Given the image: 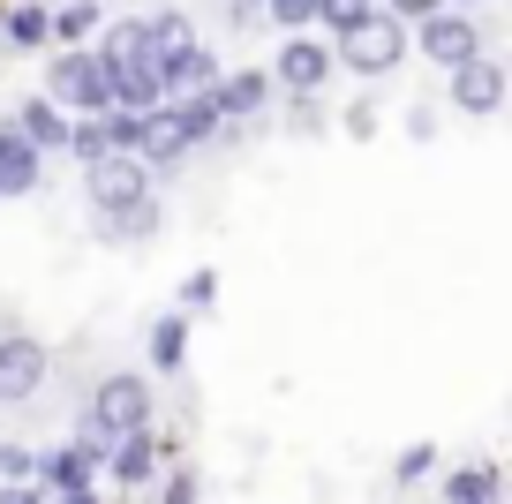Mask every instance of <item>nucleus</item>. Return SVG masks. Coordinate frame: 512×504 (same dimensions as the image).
<instances>
[{
    "label": "nucleus",
    "instance_id": "obj_24",
    "mask_svg": "<svg viewBox=\"0 0 512 504\" xmlns=\"http://www.w3.org/2000/svg\"><path fill=\"white\" fill-rule=\"evenodd\" d=\"M377 16V0H317V31L324 38H347L354 23H369Z\"/></svg>",
    "mask_w": 512,
    "mask_h": 504
},
{
    "label": "nucleus",
    "instance_id": "obj_18",
    "mask_svg": "<svg viewBox=\"0 0 512 504\" xmlns=\"http://www.w3.org/2000/svg\"><path fill=\"white\" fill-rule=\"evenodd\" d=\"M437 497H445V504H490V497H505V474H497L490 459H475V467H445V474H437Z\"/></svg>",
    "mask_w": 512,
    "mask_h": 504
},
{
    "label": "nucleus",
    "instance_id": "obj_3",
    "mask_svg": "<svg viewBox=\"0 0 512 504\" xmlns=\"http://www.w3.org/2000/svg\"><path fill=\"white\" fill-rule=\"evenodd\" d=\"M339 68H354V76H392V68L415 53V38H407V23L392 16V8H377L369 23H354L347 38H332Z\"/></svg>",
    "mask_w": 512,
    "mask_h": 504
},
{
    "label": "nucleus",
    "instance_id": "obj_27",
    "mask_svg": "<svg viewBox=\"0 0 512 504\" xmlns=\"http://www.w3.org/2000/svg\"><path fill=\"white\" fill-rule=\"evenodd\" d=\"M272 31H317V0H264Z\"/></svg>",
    "mask_w": 512,
    "mask_h": 504
},
{
    "label": "nucleus",
    "instance_id": "obj_26",
    "mask_svg": "<svg viewBox=\"0 0 512 504\" xmlns=\"http://www.w3.org/2000/svg\"><path fill=\"white\" fill-rule=\"evenodd\" d=\"M144 31H151V46H159V61H166L174 46H189V38H196V23L181 16V8H151V16H144Z\"/></svg>",
    "mask_w": 512,
    "mask_h": 504
},
{
    "label": "nucleus",
    "instance_id": "obj_12",
    "mask_svg": "<svg viewBox=\"0 0 512 504\" xmlns=\"http://www.w3.org/2000/svg\"><path fill=\"white\" fill-rule=\"evenodd\" d=\"M53 46V0H0V53L38 61Z\"/></svg>",
    "mask_w": 512,
    "mask_h": 504
},
{
    "label": "nucleus",
    "instance_id": "obj_32",
    "mask_svg": "<svg viewBox=\"0 0 512 504\" xmlns=\"http://www.w3.org/2000/svg\"><path fill=\"white\" fill-rule=\"evenodd\" d=\"M505 68H512V61H505Z\"/></svg>",
    "mask_w": 512,
    "mask_h": 504
},
{
    "label": "nucleus",
    "instance_id": "obj_6",
    "mask_svg": "<svg viewBox=\"0 0 512 504\" xmlns=\"http://www.w3.org/2000/svg\"><path fill=\"white\" fill-rule=\"evenodd\" d=\"M332 76H339L332 38H317V31H279V53H272V91H324Z\"/></svg>",
    "mask_w": 512,
    "mask_h": 504
},
{
    "label": "nucleus",
    "instance_id": "obj_19",
    "mask_svg": "<svg viewBox=\"0 0 512 504\" xmlns=\"http://www.w3.org/2000/svg\"><path fill=\"white\" fill-rule=\"evenodd\" d=\"M106 8L98 0H53V46H91Z\"/></svg>",
    "mask_w": 512,
    "mask_h": 504
},
{
    "label": "nucleus",
    "instance_id": "obj_11",
    "mask_svg": "<svg viewBox=\"0 0 512 504\" xmlns=\"http://www.w3.org/2000/svg\"><path fill=\"white\" fill-rule=\"evenodd\" d=\"M91 234L106 241V249H144V241H159V234H166V204H159V189L136 196V204H121V211H91Z\"/></svg>",
    "mask_w": 512,
    "mask_h": 504
},
{
    "label": "nucleus",
    "instance_id": "obj_4",
    "mask_svg": "<svg viewBox=\"0 0 512 504\" xmlns=\"http://www.w3.org/2000/svg\"><path fill=\"white\" fill-rule=\"evenodd\" d=\"M151 189H159V174L144 166V151H106V158L83 166V204L91 211H121V204H136V196H151Z\"/></svg>",
    "mask_w": 512,
    "mask_h": 504
},
{
    "label": "nucleus",
    "instance_id": "obj_28",
    "mask_svg": "<svg viewBox=\"0 0 512 504\" xmlns=\"http://www.w3.org/2000/svg\"><path fill=\"white\" fill-rule=\"evenodd\" d=\"M347 136H377V106H369V98L347 106Z\"/></svg>",
    "mask_w": 512,
    "mask_h": 504
},
{
    "label": "nucleus",
    "instance_id": "obj_9",
    "mask_svg": "<svg viewBox=\"0 0 512 504\" xmlns=\"http://www.w3.org/2000/svg\"><path fill=\"white\" fill-rule=\"evenodd\" d=\"M38 482H46V497H61V504H91L98 489H106V459H91L83 444H46L38 452Z\"/></svg>",
    "mask_w": 512,
    "mask_h": 504
},
{
    "label": "nucleus",
    "instance_id": "obj_10",
    "mask_svg": "<svg viewBox=\"0 0 512 504\" xmlns=\"http://www.w3.org/2000/svg\"><path fill=\"white\" fill-rule=\"evenodd\" d=\"M505 91H512V68L490 61V53H467L460 68H445V98L460 113H475V121H490V113L505 106Z\"/></svg>",
    "mask_w": 512,
    "mask_h": 504
},
{
    "label": "nucleus",
    "instance_id": "obj_5",
    "mask_svg": "<svg viewBox=\"0 0 512 504\" xmlns=\"http://www.w3.org/2000/svg\"><path fill=\"white\" fill-rule=\"evenodd\" d=\"M46 384H53V354L38 347L31 331H16V324H8V331H0V407H8V414H16V407H31V399L46 392Z\"/></svg>",
    "mask_w": 512,
    "mask_h": 504
},
{
    "label": "nucleus",
    "instance_id": "obj_2",
    "mask_svg": "<svg viewBox=\"0 0 512 504\" xmlns=\"http://www.w3.org/2000/svg\"><path fill=\"white\" fill-rule=\"evenodd\" d=\"M181 452V429L166 422H144V429H121L106 452V489H121V497H151V482H159V467Z\"/></svg>",
    "mask_w": 512,
    "mask_h": 504
},
{
    "label": "nucleus",
    "instance_id": "obj_14",
    "mask_svg": "<svg viewBox=\"0 0 512 504\" xmlns=\"http://www.w3.org/2000/svg\"><path fill=\"white\" fill-rule=\"evenodd\" d=\"M46 181V151L16 128V113H0V196H38Z\"/></svg>",
    "mask_w": 512,
    "mask_h": 504
},
{
    "label": "nucleus",
    "instance_id": "obj_29",
    "mask_svg": "<svg viewBox=\"0 0 512 504\" xmlns=\"http://www.w3.org/2000/svg\"><path fill=\"white\" fill-rule=\"evenodd\" d=\"M377 8H392V16H400V23H422V16H430V8H445V0H377Z\"/></svg>",
    "mask_w": 512,
    "mask_h": 504
},
{
    "label": "nucleus",
    "instance_id": "obj_15",
    "mask_svg": "<svg viewBox=\"0 0 512 504\" xmlns=\"http://www.w3.org/2000/svg\"><path fill=\"white\" fill-rule=\"evenodd\" d=\"M219 83V46H204V38H189V46H174L159 61V91L166 98H189V91H211Z\"/></svg>",
    "mask_w": 512,
    "mask_h": 504
},
{
    "label": "nucleus",
    "instance_id": "obj_21",
    "mask_svg": "<svg viewBox=\"0 0 512 504\" xmlns=\"http://www.w3.org/2000/svg\"><path fill=\"white\" fill-rule=\"evenodd\" d=\"M174 309L189 316V324H196V316H211V309H219V271H211V264H196L189 279L174 286Z\"/></svg>",
    "mask_w": 512,
    "mask_h": 504
},
{
    "label": "nucleus",
    "instance_id": "obj_22",
    "mask_svg": "<svg viewBox=\"0 0 512 504\" xmlns=\"http://www.w3.org/2000/svg\"><path fill=\"white\" fill-rule=\"evenodd\" d=\"M113 437H121V429H113L106 414H98L91 399H83V407H76V422H68V444H83L91 459H106V452H113Z\"/></svg>",
    "mask_w": 512,
    "mask_h": 504
},
{
    "label": "nucleus",
    "instance_id": "obj_25",
    "mask_svg": "<svg viewBox=\"0 0 512 504\" xmlns=\"http://www.w3.org/2000/svg\"><path fill=\"white\" fill-rule=\"evenodd\" d=\"M437 467H445V459H437V444H407V452L392 459V489H422Z\"/></svg>",
    "mask_w": 512,
    "mask_h": 504
},
{
    "label": "nucleus",
    "instance_id": "obj_7",
    "mask_svg": "<svg viewBox=\"0 0 512 504\" xmlns=\"http://www.w3.org/2000/svg\"><path fill=\"white\" fill-rule=\"evenodd\" d=\"M407 38H415V53L430 68H460L467 53H482V31H475V16H467V8H430V16L422 23H407Z\"/></svg>",
    "mask_w": 512,
    "mask_h": 504
},
{
    "label": "nucleus",
    "instance_id": "obj_31",
    "mask_svg": "<svg viewBox=\"0 0 512 504\" xmlns=\"http://www.w3.org/2000/svg\"><path fill=\"white\" fill-rule=\"evenodd\" d=\"M452 8H482V0H452Z\"/></svg>",
    "mask_w": 512,
    "mask_h": 504
},
{
    "label": "nucleus",
    "instance_id": "obj_1",
    "mask_svg": "<svg viewBox=\"0 0 512 504\" xmlns=\"http://www.w3.org/2000/svg\"><path fill=\"white\" fill-rule=\"evenodd\" d=\"M38 61H46L38 91L61 98L68 113H113V106H121V91H113V68L98 61V46H46Z\"/></svg>",
    "mask_w": 512,
    "mask_h": 504
},
{
    "label": "nucleus",
    "instance_id": "obj_8",
    "mask_svg": "<svg viewBox=\"0 0 512 504\" xmlns=\"http://www.w3.org/2000/svg\"><path fill=\"white\" fill-rule=\"evenodd\" d=\"M91 407L113 429H144V422H159V384H151V369H106L91 384Z\"/></svg>",
    "mask_w": 512,
    "mask_h": 504
},
{
    "label": "nucleus",
    "instance_id": "obj_16",
    "mask_svg": "<svg viewBox=\"0 0 512 504\" xmlns=\"http://www.w3.org/2000/svg\"><path fill=\"white\" fill-rule=\"evenodd\" d=\"M68 121H76V113H68L61 98H46V91L16 98V128H23V136H31L46 158H61V151H68Z\"/></svg>",
    "mask_w": 512,
    "mask_h": 504
},
{
    "label": "nucleus",
    "instance_id": "obj_17",
    "mask_svg": "<svg viewBox=\"0 0 512 504\" xmlns=\"http://www.w3.org/2000/svg\"><path fill=\"white\" fill-rule=\"evenodd\" d=\"M144 362L159 369V377H181V369H189V316H181V309L151 316V331H144Z\"/></svg>",
    "mask_w": 512,
    "mask_h": 504
},
{
    "label": "nucleus",
    "instance_id": "obj_23",
    "mask_svg": "<svg viewBox=\"0 0 512 504\" xmlns=\"http://www.w3.org/2000/svg\"><path fill=\"white\" fill-rule=\"evenodd\" d=\"M0 489H46L38 482V444H0Z\"/></svg>",
    "mask_w": 512,
    "mask_h": 504
},
{
    "label": "nucleus",
    "instance_id": "obj_13",
    "mask_svg": "<svg viewBox=\"0 0 512 504\" xmlns=\"http://www.w3.org/2000/svg\"><path fill=\"white\" fill-rule=\"evenodd\" d=\"M204 98H211L219 121H256V113L272 106V68H219V83Z\"/></svg>",
    "mask_w": 512,
    "mask_h": 504
},
{
    "label": "nucleus",
    "instance_id": "obj_20",
    "mask_svg": "<svg viewBox=\"0 0 512 504\" xmlns=\"http://www.w3.org/2000/svg\"><path fill=\"white\" fill-rule=\"evenodd\" d=\"M151 497H159V504H196V497H211V482H204V474H196V459H166V467H159V482H151Z\"/></svg>",
    "mask_w": 512,
    "mask_h": 504
},
{
    "label": "nucleus",
    "instance_id": "obj_30",
    "mask_svg": "<svg viewBox=\"0 0 512 504\" xmlns=\"http://www.w3.org/2000/svg\"><path fill=\"white\" fill-rule=\"evenodd\" d=\"M226 16L234 23H264V0H226Z\"/></svg>",
    "mask_w": 512,
    "mask_h": 504
}]
</instances>
